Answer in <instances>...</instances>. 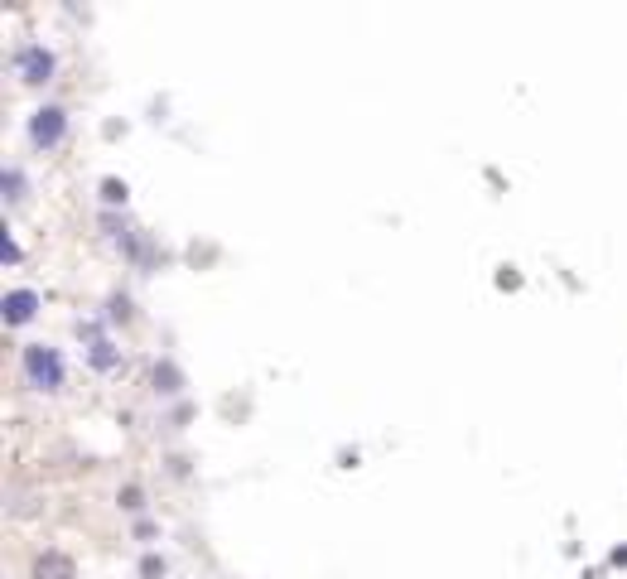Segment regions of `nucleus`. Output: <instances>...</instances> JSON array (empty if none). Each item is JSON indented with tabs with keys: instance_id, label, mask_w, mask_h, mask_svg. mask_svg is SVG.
I'll list each match as a JSON object with an SVG mask.
<instances>
[{
	"instance_id": "0eeeda50",
	"label": "nucleus",
	"mask_w": 627,
	"mask_h": 579,
	"mask_svg": "<svg viewBox=\"0 0 627 579\" xmlns=\"http://www.w3.org/2000/svg\"><path fill=\"white\" fill-rule=\"evenodd\" d=\"M184 386V376H179V368H174V362H160L155 368V392H164V396H174Z\"/></svg>"
},
{
	"instance_id": "9d476101",
	"label": "nucleus",
	"mask_w": 627,
	"mask_h": 579,
	"mask_svg": "<svg viewBox=\"0 0 627 579\" xmlns=\"http://www.w3.org/2000/svg\"><path fill=\"white\" fill-rule=\"evenodd\" d=\"M140 575H145V579H164V560H160V555H145V560H140Z\"/></svg>"
},
{
	"instance_id": "9b49d317",
	"label": "nucleus",
	"mask_w": 627,
	"mask_h": 579,
	"mask_svg": "<svg viewBox=\"0 0 627 579\" xmlns=\"http://www.w3.org/2000/svg\"><path fill=\"white\" fill-rule=\"evenodd\" d=\"M121 507H126V512H140V507H145V498H140V488H121Z\"/></svg>"
},
{
	"instance_id": "ddd939ff",
	"label": "nucleus",
	"mask_w": 627,
	"mask_h": 579,
	"mask_svg": "<svg viewBox=\"0 0 627 579\" xmlns=\"http://www.w3.org/2000/svg\"><path fill=\"white\" fill-rule=\"evenodd\" d=\"M0 256H5V261H20V246H15V237H10V232L0 237Z\"/></svg>"
},
{
	"instance_id": "1a4fd4ad",
	"label": "nucleus",
	"mask_w": 627,
	"mask_h": 579,
	"mask_svg": "<svg viewBox=\"0 0 627 579\" xmlns=\"http://www.w3.org/2000/svg\"><path fill=\"white\" fill-rule=\"evenodd\" d=\"M102 203H126V184L121 179H102Z\"/></svg>"
},
{
	"instance_id": "423d86ee",
	"label": "nucleus",
	"mask_w": 627,
	"mask_h": 579,
	"mask_svg": "<svg viewBox=\"0 0 627 579\" xmlns=\"http://www.w3.org/2000/svg\"><path fill=\"white\" fill-rule=\"evenodd\" d=\"M87 362L97 372H116V368H121V348H116L111 338H92L87 343Z\"/></svg>"
},
{
	"instance_id": "f257e3e1",
	"label": "nucleus",
	"mask_w": 627,
	"mask_h": 579,
	"mask_svg": "<svg viewBox=\"0 0 627 579\" xmlns=\"http://www.w3.org/2000/svg\"><path fill=\"white\" fill-rule=\"evenodd\" d=\"M20 368H25V382L34 392H58L63 386V358H58V348H49V343H29Z\"/></svg>"
},
{
	"instance_id": "20e7f679",
	"label": "nucleus",
	"mask_w": 627,
	"mask_h": 579,
	"mask_svg": "<svg viewBox=\"0 0 627 579\" xmlns=\"http://www.w3.org/2000/svg\"><path fill=\"white\" fill-rule=\"evenodd\" d=\"M34 579H78L73 555H63V550H44V555H34Z\"/></svg>"
},
{
	"instance_id": "39448f33",
	"label": "nucleus",
	"mask_w": 627,
	"mask_h": 579,
	"mask_svg": "<svg viewBox=\"0 0 627 579\" xmlns=\"http://www.w3.org/2000/svg\"><path fill=\"white\" fill-rule=\"evenodd\" d=\"M34 310H39V294H34V290H10V294H5V324H10V328L29 324Z\"/></svg>"
},
{
	"instance_id": "7ed1b4c3",
	"label": "nucleus",
	"mask_w": 627,
	"mask_h": 579,
	"mask_svg": "<svg viewBox=\"0 0 627 579\" xmlns=\"http://www.w3.org/2000/svg\"><path fill=\"white\" fill-rule=\"evenodd\" d=\"M54 68H58V58L44 49V44H20L15 49V73L25 78V82H49L54 78Z\"/></svg>"
},
{
	"instance_id": "f03ea898",
	"label": "nucleus",
	"mask_w": 627,
	"mask_h": 579,
	"mask_svg": "<svg viewBox=\"0 0 627 579\" xmlns=\"http://www.w3.org/2000/svg\"><path fill=\"white\" fill-rule=\"evenodd\" d=\"M63 136H68V112H63V106H39V112L29 116V140L39 150L63 145Z\"/></svg>"
},
{
	"instance_id": "f8f14e48",
	"label": "nucleus",
	"mask_w": 627,
	"mask_h": 579,
	"mask_svg": "<svg viewBox=\"0 0 627 579\" xmlns=\"http://www.w3.org/2000/svg\"><path fill=\"white\" fill-rule=\"evenodd\" d=\"M111 318H131V300L126 294H111Z\"/></svg>"
},
{
	"instance_id": "6e6552de",
	"label": "nucleus",
	"mask_w": 627,
	"mask_h": 579,
	"mask_svg": "<svg viewBox=\"0 0 627 579\" xmlns=\"http://www.w3.org/2000/svg\"><path fill=\"white\" fill-rule=\"evenodd\" d=\"M5 198H10V203L25 198V174H20V170H5Z\"/></svg>"
}]
</instances>
